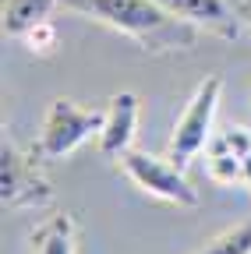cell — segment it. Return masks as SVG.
<instances>
[{"mask_svg":"<svg viewBox=\"0 0 251 254\" xmlns=\"http://www.w3.org/2000/svg\"><path fill=\"white\" fill-rule=\"evenodd\" d=\"M60 7L96 18L145 50H191L198 39L191 21L177 18L156 0H60Z\"/></svg>","mask_w":251,"mask_h":254,"instance_id":"cell-1","label":"cell"},{"mask_svg":"<svg viewBox=\"0 0 251 254\" xmlns=\"http://www.w3.org/2000/svg\"><path fill=\"white\" fill-rule=\"evenodd\" d=\"M106 110H82L75 99H53L43 113V127H39V141H36V155L39 159H64L71 155L78 145H85L92 134L103 131Z\"/></svg>","mask_w":251,"mask_h":254,"instance_id":"cell-2","label":"cell"},{"mask_svg":"<svg viewBox=\"0 0 251 254\" xmlns=\"http://www.w3.org/2000/svg\"><path fill=\"white\" fill-rule=\"evenodd\" d=\"M219 95H223V78L209 74L195 95L187 99L184 113L173 124V134H170V159L184 170L198 152H205V145L212 141V120H216V106H219Z\"/></svg>","mask_w":251,"mask_h":254,"instance_id":"cell-3","label":"cell"},{"mask_svg":"<svg viewBox=\"0 0 251 254\" xmlns=\"http://www.w3.org/2000/svg\"><path fill=\"white\" fill-rule=\"evenodd\" d=\"M117 163H120L124 173L131 177V184L142 187L145 194L160 198V201H170L177 208H195L198 205V190L191 187V180L184 177V170L177 163L156 159V155L138 152V148H128Z\"/></svg>","mask_w":251,"mask_h":254,"instance_id":"cell-4","label":"cell"},{"mask_svg":"<svg viewBox=\"0 0 251 254\" xmlns=\"http://www.w3.org/2000/svg\"><path fill=\"white\" fill-rule=\"evenodd\" d=\"M53 198V187L39 170V159L21 155L7 138L0 145V205L4 212H18V208H39Z\"/></svg>","mask_w":251,"mask_h":254,"instance_id":"cell-5","label":"cell"},{"mask_svg":"<svg viewBox=\"0 0 251 254\" xmlns=\"http://www.w3.org/2000/svg\"><path fill=\"white\" fill-rule=\"evenodd\" d=\"M135 131H138V95L135 92H117L113 99L106 103L103 131L96 134L99 155L103 159H120L124 152L131 148Z\"/></svg>","mask_w":251,"mask_h":254,"instance_id":"cell-6","label":"cell"},{"mask_svg":"<svg viewBox=\"0 0 251 254\" xmlns=\"http://www.w3.org/2000/svg\"><path fill=\"white\" fill-rule=\"evenodd\" d=\"M156 4H163L177 18L191 21L195 28L212 32L219 39H237V32H241V25H237L241 14H234L227 0H156Z\"/></svg>","mask_w":251,"mask_h":254,"instance_id":"cell-7","label":"cell"},{"mask_svg":"<svg viewBox=\"0 0 251 254\" xmlns=\"http://www.w3.org/2000/svg\"><path fill=\"white\" fill-rule=\"evenodd\" d=\"M28 254H78V226L68 212H57L28 237Z\"/></svg>","mask_w":251,"mask_h":254,"instance_id":"cell-8","label":"cell"},{"mask_svg":"<svg viewBox=\"0 0 251 254\" xmlns=\"http://www.w3.org/2000/svg\"><path fill=\"white\" fill-rule=\"evenodd\" d=\"M57 4L60 0H4V32L14 36V39H21L28 28L46 21Z\"/></svg>","mask_w":251,"mask_h":254,"instance_id":"cell-9","label":"cell"},{"mask_svg":"<svg viewBox=\"0 0 251 254\" xmlns=\"http://www.w3.org/2000/svg\"><path fill=\"white\" fill-rule=\"evenodd\" d=\"M205 170H209V180H216V184H241L244 180V159L234 155V152H227V148H216L212 145Z\"/></svg>","mask_w":251,"mask_h":254,"instance_id":"cell-10","label":"cell"},{"mask_svg":"<svg viewBox=\"0 0 251 254\" xmlns=\"http://www.w3.org/2000/svg\"><path fill=\"white\" fill-rule=\"evenodd\" d=\"M202 254H251V219L227 230V233H219V237H212L202 247Z\"/></svg>","mask_w":251,"mask_h":254,"instance_id":"cell-11","label":"cell"},{"mask_svg":"<svg viewBox=\"0 0 251 254\" xmlns=\"http://www.w3.org/2000/svg\"><path fill=\"white\" fill-rule=\"evenodd\" d=\"M212 145H216V148H227V152H234V155L244 159V155H251V131H248L244 124H230Z\"/></svg>","mask_w":251,"mask_h":254,"instance_id":"cell-12","label":"cell"},{"mask_svg":"<svg viewBox=\"0 0 251 254\" xmlns=\"http://www.w3.org/2000/svg\"><path fill=\"white\" fill-rule=\"evenodd\" d=\"M21 39H25V46L32 50V53H50V50L57 46V25L46 18V21H39L36 28H28Z\"/></svg>","mask_w":251,"mask_h":254,"instance_id":"cell-13","label":"cell"},{"mask_svg":"<svg viewBox=\"0 0 251 254\" xmlns=\"http://www.w3.org/2000/svg\"><path fill=\"white\" fill-rule=\"evenodd\" d=\"M237 14H241V18L251 25V0H241V4H237Z\"/></svg>","mask_w":251,"mask_h":254,"instance_id":"cell-14","label":"cell"},{"mask_svg":"<svg viewBox=\"0 0 251 254\" xmlns=\"http://www.w3.org/2000/svg\"><path fill=\"white\" fill-rule=\"evenodd\" d=\"M244 184H251V155H244Z\"/></svg>","mask_w":251,"mask_h":254,"instance_id":"cell-15","label":"cell"}]
</instances>
